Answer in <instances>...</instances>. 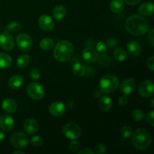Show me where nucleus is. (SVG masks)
Instances as JSON below:
<instances>
[{
  "label": "nucleus",
  "mask_w": 154,
  "mask_h": 154,
  "mask_svg": "<svg viewBox=\"0 0 154 154\" xmlns=\"http://www.w3.org/2000/svg\"><path fill=\"white\" fill-rule=\"evenodd\" d=\"M66 105L61 102H54L49 107V112L54 117H61L66 113Z\"/></svg>",
  "instance_id": "13"
},
{
  "label": "nucleus",
  "mask_w": 154,
  "mask_h": 154,
  "mask_svg": "<svg viewBox=\"0 0 154 154\" xmlns=\"http://www.w3.org/2000/svg\"><path fill=\"white\" fill-rule=\"evenodd\" d=\"M2 108L5 112L11 114V113L16 111L17 105V102L14 99L8 98V99L3 100L2 103Z\"/></svg>",
  "instance_id": "17"
},
{
  "label": "nucleus",
  "mask_w": 154,
  "mask_h": 154,
  "mask_svg": "<svg viewBox=\"0 0 154 154\" xmlns=\"http://www.w3.org/2000/svg\"><path fill=\"white\" fill-rule=\"evenodd\" d=\"M72 71H73V73L76 76L81 77L85 75L86 68L82 63H79V62H76L72 66Z\"/></svg>",
  "instance_id": "25"
},
{
  "label": "nucleus",
  "mask_w": 154,
  "mask_h": 154,
  "mask_svg": "<svg viewBox=\"0 0 154 154\" xmlns=\"http://www.w3.org/2000/svg\"><path fill=\"white\" fill-rule=\"evenodd\" d=\"M39 45H40V48L42 49L45 50V51H50L51 49H52V48L54 45V42L52 38H44L41 40L40 43H39Z\"/></svg>",
  "instance_id": "27"
},
{
  "label": "nucleus",
  "mask_w": 154,
  "mask_h": 154,
  "mask_svg": "<svg viewBox=\"0 0 154 154\" xmlns=\"http://www.w3.org/2000/svg\"><path fill=\"white\" fill-rule=\"evenodd\" d=\"M138 12L142 16H150L153 13V4L152 2H145L138 8Z\"/></svg>",
  "instance_id": "20"
},
{
  "label": "nucleus",
  "mask_w": 154,
  "mask_h": 154,
  "mask_svg": "<svg viewBox=\"0 0 154 154\" xmlns=\"http://www.w3.org/2000/svg\"><path fill=\"white\" fill-rule=\"evenodd\" d=\"M147 67L150 69L151 72H153L154 70V57L152 56L149 58V60H147Z\"/></svg>",
  "instance_id": "41"
},
{
  "label": "nucleus",
  "mask_w": 154,
  "mask_h": 154,
  "mask_svg": "<svg viewBox=\"0 0 154 154\" xmlns=\"http://www.w3.org/2000/svg\"><path fill=\"white\" fill-rule=\"evenodd\" d=\"M14 154H24V152L22 150H15L13 152Z\"/></svg>",
  "instance_id": "46"
},
{
  "label": "nucleus",
  "mask_w": 154,
  "mask_h": 154,
  "mask_svg": "<svg viewBox=\"0 0 154 154\" xmlns=\"http://www.w3.org/2000/svg\"><path fill=\"white\" fill-rule=\"evenodd\" d=\"M63 134L69 139L76 140L81 135V128L75 123H66L63 127Z\"/></svg>",
  "instance_id": "6"
},
{
  "label": "nucleus",
  "mask_w": 154,
  "mask_h": 154,
  "mask_svg": "<svg viewBox=\"0 0 154 154\" xmlns=\"http://www.w3.org/2000/svg\"><path fill=\"white\" fill-rule=\"evenodd\" d=\"M110 8L114 13H120L124 9V2L123 0H111Z\"/></svg>",
  "instance_id": "24"
},
{
  "label": "nucleus",
  "mask_w": 154,
  "mask_h": 154,
  "mask_svg": "<svg viewBox=\"0 0 154 154\" xmlns=\"http://www.w3.org/2000/svg\"><path fill=\"white\" fill-rule=\"evenodd\" d=\"M138 93L143 97H150L153 95V83L151 81H142L138 87Z\"/></svg>",
  "instance_id": "10"
},
{
  "label": "nucleus",
  "mask_w": 154,
  "mask_h": 154,
  "mask_svg": "<svg viewBox=\"0 0 154 154\" xmlns=\"http://www.w3.org/2000/svg\"><path fill=\"white\" fill-rule=\"evenodd\" d=\"M23 84V78L20 75L12 76L8 81V87L11 90L19 89Z\"/></svg>",
  "instance_id": "19"
},
{
  "label": "nucleus",
  "mask_w": 154,
  "mask_h": 154,
  "mask_svg": "<svg viewBox=\"0 0 154 154\" xmlns=\"http://www.w3.org/2000/svg\"><path fill=\"white\" fill-rule=\"evenodd\" d=\"M136 82L133 78H128L123 80L120 85V90L124 95H130L135 90Z\"/></svg>",
  "instance_id": "11"
},
{
  "label": "nucleus",
  "mask_w": 154,
  "mask_h": 154,
  "mask_svg": "<svg viewBox=\"0 0 154 154\" xmlns=\"http://www.w3.org/2000/svg\"><path fill=\"white\" fill-rule=\"evenodd\" d=\"M11 143L12 146L17 149L25 148L29 143V137L23 132H18L14 133L11 137Z\"/></svg>",
  "instance_id": "7"
},
{
  "label": "nucleus",
  "mask_w": 154,
  "mask_h": 154,
  "mask_svg": "<svg viewBox=\"0 0 154 154\" xmlns=\"http://www.w3.org/2000/svg\"><path fill=\"white\" fill-rule=\"evenodd\" d=\"M12 64V59L5 53H0V69H8Z\"/></svg>",
  "instance_id": "23"
},
{
  "label": "nucleus",
  "mask_w": 154,
  "mask_h": 154,
  "mask_svg": "<svg viewBox=\"0 0 154 154\" xmlns=\"http://www.w3.org/2000/svg\"><path fill=\"white\" fill-rule=\"evenodd\" d=\"M28 96L34 100H40L45 96V92L44 87L37 82L30 83L26 88Z\"/></svg>",
  "instance_id": "5"
},
{
  "label": "nucleus",
  "mask_w": 154,
  "mask_h": 154,
  "mask_svg": "<svg viewBox=\"0 0 154 154\" xmlns=\"http://www.w3.org/2000/svg\"><path fill=\"white\" fill-rule=\"evenodd\" d=\"M80 147V144L75 140H72V142H70L69 145V148L71 151L77 152Z\"/></svg>",
  "instance_id": "37"
},
{
  "label": "nucleus",
  "mask_w": 154,
  "mask_h": 154,
  "mask_svg": "<svg viewBox=\"0 0 154 154\" xmlns=\"http://www.w3.org/2000/svg\"><path fill=\"white\" fill-rule=\"evenodd\" d=\"M114 57L116 60L119 62H123L127 58V54L123 48L118 47L115 49L114 52Z\"/></svg>",
  "instance_id": "26"
},
{
  "label": "nucleus",
  "mask_w": 154,
  "mask_h": 154,
  "mask_svg": "<svg viewBox=\"0 0 154 154\" xmlns=\"http://www.w3.org/2000/svg\"><path fill=\"white\" fill-rule=\"evenodd\" d=\"M82 57L84 61H86L88 63H92L97 60L98 54L93 48H92V47H87L83 51Z\"/></svg>",
  "instance_id": "14"
},
{
  "label": "nucleus",
  "mask_w": 154,
  "mask_h": 154,
  "mask_svg": "<svg viewBox=\"0 0 154 154\" xmlns=\"http://www.w3.org/2000/svg\"><path fill=\"white\" fill-rule=\"evenodd\" d=\"M120 81L116 75H106L99 81V88L104 93H111L115 91L119 87Z\"/></svg>",
  "instance_id": "4"
},
{
  "label": "nucleus",
  "mask_w": 154,
  "mask_h": 154,
  "mask_svg": "<svg viewBox=\"0 0 154 154\" xmlns=\"http://www.w3.org/2000/svg\"><path fill=\"white\" fill-rule=\"evenodd\" d=\"M154 111H151L150 112H148V114L146 116V120H147V122L151 126H154Z\"/></svg>",
  "instance_id": "39"
},
{
  "label": "nucleus",
  "mask_w": 154,
  "mask_h": 154,
  "mask_svg": "<svg viewBox=\"0 0 154 154\" xmlns=\"http://www.w3.org/2000/svg\"><path fill=\"white\" fill-rule=\"evenodd\" d=\"M74 52V46L70 42L60 41L55 46L54 50V58L58 62H66L70 60Z\"/></svg>",
  "instance_id": "3"
},
{
  "label": "nucleus",
  "mask_w": 154,
  "mask_h": 154,
  "mask_svg": "<svg viewBox=\"0 0 154 154\" xmlns=\"http://www.w3.org/2000/svg\"><path fill=\"white\" fill-rule=\"evenodd\" d=\"M132 117L135 121H141L145 117V114H144V111L141 110L136 109L132 111Z\"/></svg>",
  "instance_id": "30"
},
{
  "label": "nucleus",
  "mask_w": 154,
  "mask_h": 154,
  "mask_svg": "<svg viewBox=\"0 0 154 154\" xmlns=\"http://www.w3.org/2000/svg\"><path fill=\"white\" fill-rule=\"evenodd\" d=\"M29 56L28 54H22L17 60V66L20 69H24L29 63Z\"/></svg>",
  "instance_id": "28"
},
{
  "label": "nucleus",
  "mask_w": 154,
  "mask_h": 154,
  "mask_svg": "<svg viewBox=\"0 0 154 154\" xmlns=\"http://www.w3.org/2000/svg\"><path fill=\"white\" fill-rule=\"evenodd\" d=\"M98 61L102 66H108L111 63V59L108 55L105 54H101L97 58Z\"/></svg>",
  "instance_id": "33"
},
{
  "label": "nucleus",
  "mask_w": 154,
  "mask_h": 154,
  "mask_svg": "<svg viewBox=\"0 0 154 154\" xmlns=\"http://www.w3.org/2000/svg\"><path fill=\"white\" fill-rule=\"evenodd\" d=\"M126 48H127V51L129 55L133 57H138L141 53V46L135 41H130L127 44Z\"/></svg>",
  "instance_id": "18"
},
{
  "label": "nucleus",
  "mask_w": 154,
  "mask_h": 154,
  "mask_svg": "<svg viewBox=\"0 0 154 154\" xmlns=\"http://www.w3.org/2000/svg\"><path fill=\"white\" fill-rule=\"evenodd\" d=\"M21 25L17 21H11L5 27L6 31L8 32H17L20 30Z\"/></svg>",
  "instance_id": "29"
},
{
  "label": "nucleus",
  "mask_w": 154,
  "mask_h": 154,
  "mask_svg": "<svg viewBox=\"0 0 154 154\" xmlns=\"http://www.w3.org/2000/svg\"><path fill=\"white\" fill-rule=\"evenodd\" d=\"M15 40L8 32H4L0 34V47L5 51H11L14 48Z\"/></svg>",
  "instance_id": "9"
},
{
  "label": "nucleus",
  "mask_w": 154,
  "mask_h": 154,
  "mask_svg": "<svg viewBox=\"0 0 154 154\" xmlns=\"http://www.w3.org/2000/svg\"><path fill=\"white\" fill-rule=\"evenodd\" d=\"M38 26L45 32H51L54 28V23L52 18L48 14H43L39 17Z\"/></svg>",
  "instance_id": "12"
},
{
  "label": "nucleus",
  "mask_w": 154,
  "mask_h": 154,
  "mask_svg": "<svg viewBox=\"0 0 154 154\" xmlns=\"http://www.w3.org/2000/svg\"><path fill=\"white\" fill-rule=\"evenodd\" d=\"M132 144L138 150H144L148 148L152 142V135L147 129H138L132 135Z\"/></svg>",
  "instance_id": "2"
},
{
  "label": "nucleus",
  "mask_w": 154,
  "mask_h": 154,
  "mask_svg": "<svg viewBox=\"0 0 154 154\" xmlns=\"http://www.w3.org/2000/svg\"><path fill=\"white\" fill-rule=\"evenodd\" d=\"M79 154H93L94 152L90 148H83L82 150H81L80 151H78Z\"/></svg>",
  "instance_id": "43"
},
{
  "label": "nucleus",
  "mask_w": 154,
  "mask_h": 154,
  "mask_svg": "<svg viewBox=\"0 0 154 154\" xmlns=\"http://www.w3.org/2000/svg\"><path fill=\"white\" fill-rule=\"evenodd\" d=\"M66 9L63 5H57L53 9L52 16L57 20H61L66 17Z\"/></svg>",
  "instance_id": "21"
},
{
  "label": "nucleus",
  "mask_w": 154,
  "mask_h": 154,
  "mask_svg": "<svg viewBox=\"0 0 154 154\" xmlns=\"http://www.w3.org/2000/svg\"><path fill=\"white\" fill-rule=\"evenodd\" d=\"M107 147L105 144H99L95 148V153L96 154H104L106 153Z\"/></svg>",
  "instance_id": "36"
},
{
  "label": "nucleus",
  "mask_w": 154,
  "mask_h": 154,
  "mask_svg": "<svg viewBox=\"0 0 154 154\" xmlns=\"http://www.w3.org/2000/svg\"><path fill=\"white\" fill-rule=\"evenodd\" d=\"M120 134H121V136L123 138H130L132 135V128H130L129 126H124V127H123L121 129Z\"/></svg>",
  "instance_id": "32"
},
{
  "label": "nucleus",
  "mask_w": 154,
  "mask_h": 154,
  "mask_svg": "<svg viewBox=\"0 0 154 154\" xmlns=\"http://www.w3.org/2000/svg\"><path fill=\"white\" fill-rule=\"evenodd\" d=\"M5 139V134L2 131L0 130V142L3 141Z\"/></svg>",
  "instance_id": "45"
},
{
  "label": "nucleus",
  "mask_w": 154,
  "mask_h": 154,
  "mask_svg": "<svg viewBox=\"0 0 154 154\" xmlns=\"http://www.w3.org/2000/svg\"><path fill=\"white\" fill-rule=\"evenodd\" d=\"M127 103H128V99L127 97H126V95L123 94V96H121L120 98H119L118 104L120 106L124 107L126 106Z\"/></svg>",
  "instance_id": "40"
},
{
  "label": "nucleus",
  "mask_w": 154,
  "mask_h": 154,
  "mask_svg": "<svg viewBox=\"0 0 154 154\" xmlns=\"http://www.w3.org/2000/svg\"><path fill=\"white\" fill-rule=\"evenodd\" d=\"M30 76L32 81H38L41 77L40 71L37 68H32L30 72Z\"/></svg>",
  "instance_id": "34"
},
{
  "label": "nucleus",
  "mask_w": 154,
  "mask_h": 154,
  "mask_svg": "<svg viewBox=\"0 0 154 154\" xmlns=\"http://www.w3.org/2000/svg\"><path fill=\"white\" fill-rule=\"evenodd\" d=\"M153 102H154V99L153 98V99H151V107H152V108H153V107H154Z\"/></svg>",
  "instance_id": "47"
},
{
  "label": "nucleus",
  "mask_w": 154,
  "mask_h": 154,
  "mask_svg": "<svg viewBox=\"0 0 154 154\" xmlns=\"http://www.w3.org/2000/svg\"><path fill=\"white\" fill-rule=\"evenodd\" d=\"M148 20L142 15L133 14L129 17L125 23V27L133 35H143L149 30Z\"/></svg>",
  "instance_id": "1"
},
{
  "label": "nucleus",
  "mask_w": 154,
  "mask_h": 154,
  "mask_svg": "<svg viewBox=\"0 0 154 154\" xmlns=\"http://www.w3.org/2000/svg\"><path fill=\"white\" fill-rule=\"evenodd\" d=\"M153 34H154V30H153V29H151L150 30V32H149V33H148V36H147V38H148L149 42H150V45H151L152 47H153V45H154Z\"/></svg>",
  "instance_id": "42"
},
{
  "label": "nucleus",
  "mask_w": 154,
  "mask_h": 154,
  "mask_svg": "<svg viewBox=\"0 0 154 154\" xmlns=\"http://www.w3.org/2000/svg\"><path fill=\"white\" fill-rule=\"evenodd\" d=\"M14 126V120L9 115H2L0 117V128L5 132L11 131Z\"/></svg>",
  "instance_id": "15"
},
{
  "label": "nucleus",
  "mask_w": 154,
  "mask_h": 154,
  "mask_svg": "<svg viewBox=\"0 0 154 154\" xmlns=\"http://www.w3.org/2000/svg\"><path fill=\"white\" fill-rule=\"evenodd\" d=\"M16 43L20 50L24 52H28L31 50L32 46V42L29 35L26 33H20L17 36Z\"/></svg>",
  "instance_id": "8"
},
{
  "label": "nucleus",
  "mask_w": 154,
  "mask_h": 154,
  "mask_svg": "<svg viewBox=\"0 0 154 154\" xmlns=\"http://www.w3.org/2000/svg\"><path fill=\"white\" fill-rule=\"evenodd\" d=\"M96 50L100 54H103L104 52H105L107 50V45L103 42H98L97 45H96Z\"/></svg>",
  "instance_id": "35"
},
{
  "label": "nucleus",
  "mask_w": 154,
  "mask_h": 154,
  "mask_svg": "<svg viewBox=\"0 0 154 154\" xmlns=\"http://www.w3.org/2000/svg\"><path fill=\"white\" fill-rule=\"evenodd\" d=\"M124 1L129 5H135L138 4L141 0H124Z\"/></svg>",
  "instance_id": "44"
},
{
  "label": "nucleus",
  "mask_w": 154,
  "mask_h": 154,
  "mask_svg": "<svg viewBox=\"0 0 154 154\" xmlns=\"http://www.w3.org/2000/svg\"><path fill=\"white\" fill-rule=\"evenodd\" d=\"M119 45V42L115 38H111L107 41V46H108L111 48H117V45Z\"/></svg>",
  "instance_id": "38"
},
{
  "label": "nucleus",
  "mask_w": 154,
  "mask_h": 154,
  "mask_svg": "<svg viewBox=\"0 0 154 154\" xmlns=\"http://www.w3.org/2000/svg\"><path fill=\"white\" fill-rule=\"evenodd\" d=\"M38 123L35 120L29 118L24 123V129L29 135H34L38 130Z\"/></svg>",
  "instance_id": "16"
},
{
  "label": "nucleus",
  "mask_w": 154,
  "mask_h": 154,
  "mask_svg": "<svg viewBox=\"0 0 154 154\" xmlns=\"http://www.w3.org/2000/svg\"><path fill=\"white\" fill-rule=\"evenodd\" d=\"M30 144L32 146L36 147H38L42 145L43 144V138L40 136V135H35V136H33L31 138V141H30Z\"/></svg>",
  "instance_id": "31"
},
{
  "label": "nucleus",
  "mask_w": 154,
  "mask_h": 154,
  "mask_svg": "<svg viewBox=\"0 0 154 154\" xmlns=\"http://www.w3.org/2000/svg\"><path fill=\"white\" fill-rule=\"evenodd\" d=\"M99 108L103 111H108L112 108V101L110 97L107 96H102L99 102Z\"/></svg>",
  "instance_id": "22"
}]
</instances>
